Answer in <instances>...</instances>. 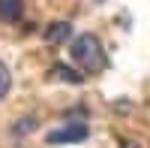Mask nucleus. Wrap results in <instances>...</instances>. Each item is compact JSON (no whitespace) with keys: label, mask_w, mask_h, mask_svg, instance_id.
<instances>
[{"label":"nucleus","mask_w":150,"mask_h":148,"mask_svg":"<svg viewBox=\"0 0 150 148\" xmlns=\"http://www.w3.org/2000/svg\"><path fill=\"white\" fill-rule=\"evenodd\" d=\"M72 64L78 67L81 73H87V76L102 73V70L108 67V55H105L102 40H99L96 33H81V36H75V42H72Z\"/></svg>","instance_id":"1"},{"label":"nucleus","mask_w":150,"mask_h":148,"mask_svg":"<svg viewBox=\"0 0 150 148\" xmlns=\"http://www.w3.org/2000/svg\"><path fill=\"white\" fill-rule=\"evenodd\" d=\"M24 15V0H0V21L15 24Z\"/></svg>","instance_id":"4"},{"label":"nucleus","mask_w":150,"mask_h":148,"mask_svg":"<svg viewBox=\"0 0 150 148\" xmlns=\"http://www.w3.org/2000/svg\"><path fill=\"white\" fill-rule=\"evenodd\" d=\"M48 79H60V82H69V85H81L84 82L81 73L72 70V67H66V64H54L51 70H48Z\"/></svg>","instance_id":"5"},{"label":"nucleus","mask_w":150,"mask_h":148,"mask_svg":"<svg viewBox=\"0 0 150 148\" xmlns=\"http://www.w3.org/2000/svg\"><path fill=\"white\" fill-rule=\"evenodd\" d=\"M33 130H36V118L30 115V118L15 121V127H12V136H24V133H33Z\"/></svg>","instance_id":"6"},{"label":"nucleus","mask_w":150,"mask_h":148,"mask_svg":"<svg viewBox=\"0 0 150 148\" xmlns=\"http://www.w3.org/2000/svg\"><path fill=\"white\" fill-rule=\"evenodd\" d=\"M9 88H12V73H9V67L0 60V100L9 94Z\"/></svg>","instance_id":"7"},{"label":"nucleus","mask_w":150,"mask_h":148,"mask_svg":"<svg viewBox=\"0 0 150 148\" xmlns=\"http://www.w3.org/2000/svg\"><path fill=\"white\" fill-rule=\"evenodd\" d=\"M69 33H72V24H69V21H54V24H48V27H45V42L60 45V42L69 40Z\"/></svg>","instance_id":"3"},{"label":"nucleus","mask_w":150,"mask_h":148,"mask_svg":"<svg viewBox=\"0 0 150 148\" xmlns=\"http://www.w3.org/2000/svg\"><path fill=\"white\" fill-rule=\"evenodd\" d=\"M120 148H141V145H138V142H132V139H123Z\"/></svg>","instance_id":"8"},{"label":"nucleus","mask_w":150,"mask_h":148,"mask_svg":"<svg viewBox=\"0 0 150 148\" xmlns=\"http://www.w3.org/2000/svg\"><path fill=\"white\" fill-rule=\"evenodd\" d=\"M87 124L84 121H75V124H63V127H57V130H51L45 136V142L48 145H69V142H84L87 139Z\"/></svg>","instance_id":"2"}]
</instances>
